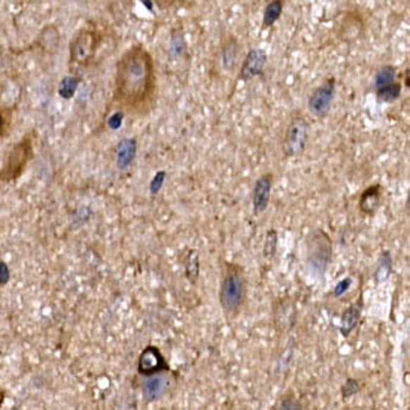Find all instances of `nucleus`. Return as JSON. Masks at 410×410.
<instances>
[{"mask_svg": "<svg viewBox=\"0 0 410 410\" xmlns=\"http://www.w3.org/2000/svg\"><path fill=\"white\" fill-rule=\"evenodd\" d=\"M102 44V34L94 27L79 29L69 44V60L73 68H87Z\"/></svg>", "mask_w": 410, "mask_h": 410, "instance_id": "7ed1b4c3", "label": "nucleus"}, {"mask_svg": "<svg viewBox=\"0 0 410 410\" xmlns=\"http://www.w3.org/2000/svg\"><path fill=\"white\" fill-rule=\"evenodd\" d=\"M361 314H363L361 300L355 302L350 307L345 309V312L342 314V318H340V327H339L340 333L345 335V338H347V335L355 330L359 319H361Z\"/></svg>", "mask_w": 410, "mask_h": 410, "instance_id": "dca6fc26", "label": "nucleus"}, {"mask_svg": "<svg viewBox=\"0 0 410 410\" xmlns=\"http://www.w3.org/2000/svg\"><path fill=\"white\" fill-rule=\"evenodd\" d=\"M149 2L155 5L158 9L166 11V9H170L173 5H177L178 0H149Z\"/></svg>", "mask_w": 410, "mask_h": 410, "instance_id": "7c9ffc66", "label": "nucleus"}, {"mask_svg": "<svg viewBox=\"0 0 410 410\" xmlns=\"http://www.w3.org/2000/svg\"><path fill=\"white\" fill-rule=\"evenodd\" d=\"M392 267H394V261H392L391 252L390 251H383L380 254L378 267L375 270V282L376 283L387 282L390 279V276L392 275Z\"/></svg>", "mask_w": 410, "mask_h": 410, "instance_id": "a211bd4d", "label": "nucleus"}, {"mask_svg": "<svg viewBox=\"0 0 410 410\" xmlns=\"http://www.w3.org/2000/svg\"><path fill=\"white\" fill-rule=\"evenodd\" d=\"M267 63V54L266 51L260 48L250 49V53L246 54L243 63L239 70V79L243 82L252 81L264 73V68Z\"/></svg>", "mask_w": 410, "mask_h": 410, "instance_id": "1a4fd4ad", "label": "nucleus"}, {"mask_svg": "<svg viewBox=\"0 0 410 410\" xmlns=\"http://www.w3.org/2000/svg\"><path fill=\"white\" fill-rule=\"evenodd\" d=\"M359 380L357 379H346L345 383L342 385V388H340V392H342V399L343 400H347V399H351V397H354L355 394H358L359 391Z\"/></svg>", "mask_w": 410, "mask_h": 410, "instance_id": "393cba45", "label": "nucleus"}, {"mask_svg": "<svg viewBox=\"0 0 410 410\" xmlns=\"http://www.w3.org/2000/svg\"><path fill=\"white\" fill-rule=\"evenodd\" d=\"M309 132H310V126L305 117L297 115L295 118H293L283 136V143H282L283 155L288 158L300 157L306 149V145L309 141Z\"/></svg>", "mask_w": 410, "mask_h": 410, "instance_id": "423d86ee", "label": "nucleus"}, {"mask_svg": "<svg viewBox=\"0 0 410 410\" xmlns=\"http://www.w3.org/2000/svg\"><path fill=\"white\" fill-rule=\"evenodd\" d=\"M397 77V69L391 65H385L382 66L378 72H376V77H375V87L376 90L380 89V87L388 85L391 82L395 81Z\"/></svg>", "mask_w": 410, "mask_h": 410, "instance_id": "4be33fe9", "label": "nucleus"}, {"mask_svg": "<svg viewBox=\"0 0 410 410\" xmlns=\"http://www.w3.org/2000/svg\"><path fill=\"white\" fill-rule=\"evenodd\" d=\"M8 281H9V269L4 261H0V287L5 285Z\"/></svg>", "mask_w": 410, "mask_h": 410, "instance_id": "2f4dec72", "label": "nucleus"}, {"mask_svg": "<svg viewBox=\"0 0 410 410\" xmlns=\"http://www.w3.org/2000/svg\"><path fill=\"white\" fill-rule=\"evenodd\" d=\"M276 248H278V231L275 229H270L266 234V239H264L263 257L270 261L276 254Z\"/></svg>", "mask_w": 410, "mask_h": 410, "instance_id": "5701e85b", "label": "nucleus"}, {"mask_svg": "<svg viewBox=\"0 0 410 410\" xmlns=\"http://www.w3.org/2000/svg\"><path fill=\"white\" fill-rule=\"evenodd\" d=\"M402 96V85L399 82H391L385 87H380V89L376 90V98L378 102L382 103H390L397 101Z\"/></svg>", "mask_w": 410, "mask_h": 410, "instance_id": "412c9836", "label": "nucleus"}, {"mask_svg": "<svg viewBox=\"0 0 410 410\" xmlns=\"http://www.w3.org/2000/svg\"><path fill=\"white\" fill-rule=\"evenodd\" d=\"M364 33V20L358 11L346 12L343 20L340 21V27L338 36L345 42H354Z\"/></svg>", "mask_w": 410, "mask_h": 410, "instance_id": "9b49d317", "label": "nucleus"}, {"mask_svg": "<svg viewBox=\"0 0 410 410\" xmlns=\"http://www.w3.org/2000/svg\"><path fill=\"white\" fill-rule=\"evenodd\" d=\"M335 96V79L334 78H327L319 87L312 91V94L309 96L307 101V108L310 110V114L322 118L326 117L333 105Z\"/></svg>", "mask_w": 410, "mask_h": 410, "instance_id": "0eeeda50", "label": "nucleus"}, {"mask_svg": "<svg viewBox=\"0 0 410 410\" xmlns=\"http://www.w3.org/2000/svg\"><path fill=\"white\" fill-rule=\"evenodd\" d=\"M241 54V45L234 36H227L221 44L219 60L221 66L226 72H233L236 65H238V58Z\"/></svg>", "mask_w": 410, "mask_h": 410, "instance_id": "ddd939ff", "label": "nucleus"}, {"mask_svg": "<svg viewBox=\"0 0 410 410\" xmlns=\"http://www.w3.org/2000/svg\"><path fill=\"white\" fill-rule=\"evenodd\" d=\"M138 153V142L134 138L121 139L117 146V166L120 170H127Z\"/></svg>", "mask_w": 410, "mask_h": 410, "instance_id": "2eb2a0df", "label": "nucleus"}, {"mask_svg": "<svg viewBox=\"0 0 410 410\" xmlns=\"http://www.w3.org/2000/svg\"><path fill=\"white\" fill-rule=\"evenodd\" d=\"M333 257V243L328 234L315 230L307 241V264L316 276L324 278V273Z\"/></svg>", "mask_w": 410, "mask_h": 410, "instance_id": "39448f33", "label": "nucleus"}, {"mask_svg": "<svg viewBox=\"0 0 410 410\" xmlns=\"http://www.w3.org/2000/svg\"><path fill=\"white\" fill-rule=\"evenodd\" d=\"M382 200V186L379 184L370 185L359 196L358 207L364 215H373L380 206Z\"/></svg>", "mask_w": 410, "mask_h": 410, "instance_id": "4468645a", "label": "nucleus"}, {"mask_svg": "<svg viewBox=\"0 0 410 410\" xmlns=\"http://www.w3.org/2000/svg\"><path fill=\"white\" fill-rule=\"evenodd\" d=\"M273 179H275V177H273L271 173H264V175H261L254 184L252 212L255 217L266 212L267 207H269L271 190H273V182H275Z\"/></svg>", "mask_w": 410, "mask_h": 410, "instance_id": "9d476101", "label": "nucleus"}, {"mask_svg": "<svg viewBox=\"0 0 410 410\" xmlns=\"http://www.w3.org/2000/svg\"><path fill=\"white\" fill-rule=\"evenodd\" d=\"M246 295V279L242 266L226 261L219 287V305L226 316H236L243 306Z\"/></svg>", "mask_w": 410, "mask_h": 410, "instance_id": "f03ea898", "label": "nucleus"}, {"mask_svg": "<svg viewBox=\"0 0 410 410\" xmlns=\"http://www.w3.org/2000/svg\"><path fill=\"white\" fill-rule=\"evenodd\" d=\"M5 397H6L5 391H4V390H0V406L4 404V402H5Z\"/></svg>", "mask_w": 410, "mask_h": 410, "instance_id": "473e14b6", "label": "nucleus"}, {"mask_svg": "<svg viewBox=\"0 0 410 410\" xmlns=\"http://www.w3.org/2000/svg\"><path fill=\"white\" fill-rule=\"evenodd\" d=\"M283 0H267L263 11V20H261V29L267 30L275 26V23L281 18L283 12Z\"/></svg>", "mask_w": 410, "mask_h": 410, "instance_id": "f3484780", "label": "nucleus"}, {"mask_svg": "<svg viewBox=\"0 0 410 410\" xmlns=\"http://www.w3.org/2000/svg\"><path fill=\"white\" fill-rule=\"evenodd\" d=\"M79 84V79L78 78H75V77H68L63 79V82L60 84V89H58V93L63 96L65 98H69L73 96L75 90H77V87Z\"/></svg>", "mask_w": 410, "mask_h": 410, "instance_id": "b1692460", "label": "nucleus"}, {"mask_svg": "<svg viewBox=\"0 0 410 410\" xmlns=\"http://www.w3.org/2000/svg\"><path fill=\"white\" fill-rule=\"evenodd\" d=\"M166 177L167 175H166L165 170H160L158 173H155V177L153 178L151 184H149V190H151V194H157L161 190V186H163Z\"/></svg>", "mask_w": 410, "mask_h": 410, "instance_id": "bb28decb", "label": "nucleus"}, {"mask_svg": "<svg viewBox=\"0 0 410 410\" xmlns=\"http://www.w3.org/2000/svg\"><path fill=\"white\" fill-rule=\"evenodd\" d=\"M33 143L29 136L18 141L6 155L5 163L0 169V182L17 181L26 170L33 158Z\"/></svg>", "mask_w": 410, "mask_h": 410, "instance_id": "20e7f679", "label": "nucleus"}, {"mask_svg": "<svg viewBox=\"0 0 410 410\" xmlns=\"http://www.w3.org/2000/svg\"><path fill=\"white\" fill-rule=\"evenodd\" d=\"M167 51H169L170 58H173V60L181 58L186 53V42H185V37H184V32L181 29L172 30Z\"/></svg>", "mask_w": 410, "mask_h": 410, "instance_id": "aec40b11", "label": "nucleus"}, {"mask_svg": "<svg viewBox=\"0 0 410 410\" xmlns=\"http://www.w3.org/2000/svg\"><path fill=\"white\" fill-rule=\"evenodd\" d=\"M9 127H11L9 110H6L5 108H0V138H5Z\"/></svg>", "mask_w": 410, "mask_h": 410, "instance_id": "a878e982", "label": "nucleus"}, {"mask_svg": "<svg viewBox=\"0 0 410 410\" xmlns=\"http://www.w3.org/2000/svg\"><path fill=\"white\" fill-rule=\"evenodd\" d=\"M275 409H287V410H298V409H302V404L298 403L295 400V397L294 395H287L285 399H282L278 406Z\"/></svg>", "mask_w": 410, "mask_h": 410, "instance_id": "cd10ccee", "label": "nucleus"}, {"mask_svg": "<svg viewBox=\"0 0 410 410\" xmlns=\"http://www.w3.org/2000/svg\"><path fill=\"white\" fill-rule=\"evenodd\" d=\"M351 285H352V278H351V276H347V278L342 279V281L334 287L333 295H334L335 298H340L343 294L347 293V290L351 288Z\"/></svg>", "mask_w": 410, "mask_h": 410, "instance_id": "c85d7f7f", "label": "nucleus"}, {"mask_svg": "<svg viewBox=\"0 0 410 410\" xmlns=\"http://www.w3.org/2000/svg\"><path fill=\"white\" fill-rule=\"evenodd\" d=\"M169 388V379L163 375V373H158V375L146 376V379L142 383V397L146 403H153L158 400L160 397H163V394Z\"/></svg>", "mask_w": 410, "mask_h": 410, "instance_id": "f8f14e48", "label": "nucleus"}, {"mask_svg": "<svg viewBox=\"0 0 410 410\" xmlns=\"http://www.w3.org/2000/svg\"><path fill=\"white\" fill-rule=\"evenodd\" d=\"M170 370L165 355L161 354L157 346L149 345L142 351L138 359V371L139 375L146 378L158 375V373H167Z\"/></svg>", "mask_w": 410, "mask_h": 410, "instance_id": "6e6552de", "label": "nucleus"}, {"mask_svg": "<svg viewBox=\"0 0 410 410\" xmlns=\"http://www.w3.org/2000/svg\"><path fill=\"white\" fill-rule=\"evenodd\" d=\"M114 102L124 114L145 117L157 103V73L148 49L136 44L117 61Z\"/></svg>", "mask_w": 410, "mask_h": 410, "instance_id": "f257e3e1", "label": "nucleus"}, {"mask_svg": "<svg viewBox=\"0 0 410 410\" xmlns=\"http://www.w3.org/2000/svg\"><path fill=\"white\" fill-rule=\"evenodd\" d=\"M185 266V276L191 283H196L200 275V254L197 250H190L184 261Z\"/></svg>", "mask_w": 410, "mask_h": 410, "instance_id": "6ab92c4d", "label": "nucleus"}, {"mask_svg": "<svg viewBox=\"0 0 410 410\" xmlns=\"http://www.w3.org/2000/svg\"><path fill=\"white\" fill-rule=\"evenodd\" d=\"M122 117H124V112L122 110H117L114 115L110 117V120L108 121V124H109V127L112 129V130H115V129H118L120 126H121V121H122Z\"/></svg>", "mask_w": 410, "mask_h": 410, "instance_id": "c756f323", "label": "nucleus"}]
</instances>
